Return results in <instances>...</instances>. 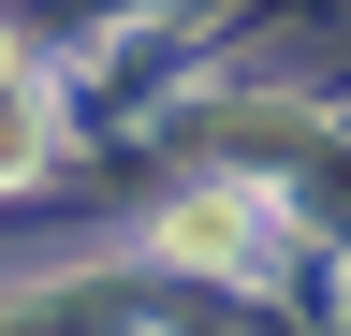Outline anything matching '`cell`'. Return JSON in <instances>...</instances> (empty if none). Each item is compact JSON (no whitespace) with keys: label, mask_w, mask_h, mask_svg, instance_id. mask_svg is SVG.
I'll use <instances>...</instances> for the list:
<instances>
[{"label":"cell","mask_w":351,"mask_h":336,"mask_svg":"<svg viewBox=\"0 0 351 336\" xmlns=\"http://www.w3.org/2000/svg\"><path fill=\"white\" fill-rule=\"evenodd\" d=\"M44 161H59V132H44V88L0 59V190H15V176H44Z\"/></svg>","instance_id":"2"},{"label":"cell","mask_w":351,"mask_h":336,"mask_svg":"<svg viewBox=\"0 0 351 336\" xmlns=\"http://www.w3.org/2000/svg\"><path fill=\"white\" fill-rule=\"evenodd\" d=\"M161 248H176V263H263V205L249 190H191V205H176V220H161Z\"/></svg>","instance_id":"1"}]
</instances>
